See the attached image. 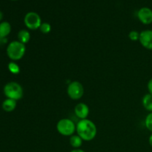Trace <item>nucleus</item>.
<instances>
[{
	"label": "nucleus",
	"instance_id": "1",
	"mask_svg": "<svg viewBox=\"0 0 152 152\" xmlns=\"http://www.w3.org/2000/svg\"><path fill=\"white\" fill-rule=\"evenodd\" d=\"M76 132L83 141H91L96 137L97 128L95 123L88 119L80 120L77 123Z\"/></svg>",
	"mask_w": 152,
	"mask_h": 152
},
{
	"label": "nucleus",
	"instance_id": "12",
	"mask_svg": "<svg viewBox=\"0 0 152 152\" xmlns=\"http://www.w3.org/2000/svg\"><path fill=\"white\" fill-rule=\"evenodd\" d=\"M17 38L18 41L25 45L29 42L30 39H31V34L28 30L22 29L18 32Z\"/></svg>",
	"mask_w": 152,
	"mask_h": 152
},
{
	"label": "nucleus",
	"instance_id": "6",
	"mask_svg": "<svg viewBox=\"0 0 152 152\" xmlns=\"http://www.w3.org/2000/svg\"><path fill=\"white\" fill-rule=\"evenodd\" d=\"M68 96L73 100L80 99L84 95V87L79 81H73L69 83L67 88Z\"/></svg>",
	"mask_w": 152,
	"mask_h": 152
},
{
	"label": "nucleus",
	"instance_id": "4",
	"mask_svg": "<svg viewBox=\"0 0 152 152\" xmlns=\"http://www.w3.org/2000/svg\"><path fill=\"white\" fill-rule=\"evenodd\" d=\"M56 131L62 136L71 137L76 132L77 124L68 118L61 119L56 123Z\"/></svg>",
	"mask_w": 152,
	"mask_h": 152
},
{
	"label": "nucleus",
	"instance_id": "10",
	"mask_svg": "<svg viewBox=\"0 0 152 152\" xmlns=\"http://www.w3.org/2000/svg\"><path fill=\"white\" fill-rule=\"evenodd\" d=\"M16 105H17V102L16 100L7 98L3 101L1 107H2V109L6 112H12L16 108Z\"/></svg>",
	"mask_w": 152,
	"mask_h": 152
},
{
	"label": "nucleus",
	"instance_id": "15",
	"mask_svg": "<svg viewBox=\"0 0 152 152\" xmlns=\"http://www.w3.org/2000/svg\"><path fill=\"white\" fill-rule=\"evenodd\" d=\"M7 68H8L9 71L13 74H18L20 72V68H19V66L18 65V64H16L13 61L9 62L8 65H7Z\"/></svg>",
	"mask_w": 152,
	"mask_h": 152
},
{
	"label": "nucleus",
	"instance_id": "20",
	"mask_svg": "<svg viewBox=\"0 0 152 152\" xmlns=\"http://www.w3.org/2000/svg\"><path fill=\"white\" fill-rule=\"evenodd\" d=\"M7 38H1L0 37V45H4L5 43H7Z\"/></svg>",
	"mask_w": 152,
	"mask_h": 152
},
{
	"label": "nucleus",
	"instance_id": "9",
	"mask_svg": "<svg viewBox=\"0 0 152 152\" xmlns=\"http://www.w3.org/2000/svg\"><path fill=\"white\" fill-rule=\"evenodd\" d=\"M89 113H90V109L88 105L84 102H80L77 104L74 108V114L80 120L88 119Z\"/></svg>",
	"mask_w": 152,
	"mask_h": 152
},
{
	"label": "nucleus",
	"instance_id": "7",
	"mask_svg": "<svg viewBox=\"0 0 152 152\" xmlns=\"http://www.w3.org/2000/svg\"><path fill=\"white\" fill-rule=\"evenodd\" d=\"M137 16L140 22L143 25H148L152 23V10L150 7H142L140 8Z\"/></svg>",
	"mask_w": 152,
	"mask_h": 152
},
{
	"label": "nucleus",
	"instance_id": "8",
	"mask_svg": "<svg viewBox=\"0 0 152 152\" xmlns=\"http://www.w3.org/2000/svg\"><path fill=\"white\" fill-rule=\"evenodd\" d=\"M139 42L141 45L147 50H152V30H144L140 33Z\"/></svg>",
	"mask_w": 152,
	"mask_h": 152
},
{
	"label": "nucleus",
	"instance_id": "14",
	"mask_svg": "<svg viewBox=\"0 0 152 152\" xmlns=\"http://www.w3.org/2000/svg\"><path fill=\"white\" fill-rule=\"evenodd\" d=\"M142 104L146 111L152 112V94H146L144 95L142 99Z\"/></svg>",
	"mask_w": 152,
	"mask_h": 152
},
{
	"label": "nucleus",
	"instance_id": "23",
	"mask_svg": "<svg viewBox=\"0 0 152 152\" xmlns=\"http://www.w3.org/2000/svg\"><path fill=\"white\" fill-rule=\"evenodd\" d=\"M2 19H3V13L0 10V22L2 20Z\"/></svg>",
	"mask_w": 152,
	"mask_h": 152
},
{
	"label": "nucleus",
	"instance_id": "17",
	"mask_svg": "<svg viewBox=\"0 0 152 152\" xmlns=\"http://www.w3.org/2000/svg\"><path fill=\"white\" fill-rule=\"evenodd\" d=\"M145 126L152 133V112H150L145 119Z\"/></svg>",
	"mask_w": 152,
	"mask_h": 152
},
{
	"label": "nucleus",
	"instance_id": "11",
	"mask_svg": "<svg viewBox=\"0 0 152 152\" xmlns=\"http://www.w3.org/2000/svg\"><path fill=\"white\" fill-rule=\"evenodd\" d=\"M11 32V25L8 22H0V37L7 38Z\"/></svg>",
	"mask_w": 152,
	"mask_h": 152
},
{
	"label": "nucleus",
	"instance_id": "3",
	"mask_svg": "<svg viewBox=\"0 0 152 152\" xmlns=\"http://www.w3.org/2000/svg\"><path fill=\"white\" fill-rule=\"evenodd\" d=\"M3 91H4V96L8 99H12L17 101L23 97V88L21 85L16 82L7 83L4 86Z\"/></svg>",
	"mask_w": 152,
	"mask_h": 152
},
{
	"label": "nucleus",
	"instance_id": "19",
	"mask_svg": "<svg viewBox=\"0 0 152 152\" xmlns=\"http://www.w3.org/2000/svg\"><path fill=\"white\" fill-rule=\"evenodd\" d=\"M147 88H148V94H152V78L151 80H149L148 84H147Z\"/></svg>",
	"mask_w": 152,
	"mask_h": 152
},
{
	"label": "nucleus",
	"instance_id": "21",
	"mask_svg": "<svg viewBox=\"0 0 152 152\" xmlns=\"http://www.w3.org/2000/svg\"><path fill=\"white\" fill-rule=\"evenodd\" d=\"M70 152H86L84 150L81 149V148H74L72 151H71Z\"/></svg>",
	"mask_w": 152,
	"mask_h": 152
},
{
	"label": "nucleus",
	"instance_id": "22",
	"mask_svg": "<svg viewBox=\"0 0 152 152\" xmlns=\"http://www.w3.org/2000/svg\"><path fill=\"white\" fill-rule=\"evenodd\" d=\"M148 142H149L150 146H151L152 148V134L151 135H150L149 138H148Z\"/></svg>",
	"mask_w": 152,
	"mask_h": 152
},
{
	"label": "nucleus",
	"instance_id": "16",
	"mask_svg": "<svg viewBox=\"0 0 152 152\" xmlns=\"http://www.w3.org/2000/svg\"><path fill=\"white\" fill-rule=\"evenodd\" d=\"M40 31L44 34H48L51 31V25L48 22H42L39 28Z\"/></svg>",
	"mask_w": 152,
	"mask_h": 152
},
{
	"label": "nucleus",
	"instance_id": "2",
	"mask_svg": "<svg viewBox=\"0 0 152 152\" xmlns=\"http://www.w3.org/2000/svg\"><path fill=\"white\" fill-rule=\"evenodd\" d=\"M7 55L10 60L16 62L23 58L26 52L25 45L17 40H14L10 42L6 49Z\"/></svg>",
	"mask_w": 152,
	"mask_h": 152
},
{
	"label": "nucleus",
	"instance_id": "5",
	"mask_svg": "<svg viewBox=\"0 0 152 152\" xmlns=\"http://www.w3.org/2000/svg\"><path fill=\"white\" fill-rule=\"evenodd\" d=\"M24 23L25 27L31 31H36L39 29L42 23L41 16L34 11H30L25 14L24 17Z\"/></svg>",
	"mask_w": 152,
	"mask_h": 152
},
{
	"label": "nucleus",
	"instance_id": "13",
	"mask_svg": "<svg viewBox=\"0 0 152 152\" xmlns=\"http://www.w3.org/2000/svg\"><path fill=\"white\" fill-rule=\"evenodd\" d=\"M70 145L74 148H80L83 142V140L79 135L74 134L70 137Z\"/></svg>",
	"mask_w": 152,
	"mask_h": 152
},
{
	"label": "nucleus",
	"instance_id": "24",
	"mask_svg": "<svg viewBox=\"0 0 152 152\" xmlns=\"http://www.w3.org/2000/svg\"><path fill=\"white\" fill-rule=\"evenodd\" d=\"M11 1H18V0H11Z\"/></svg>",
	"mask_w": 152,
	"mask_h": 152
},
{
	"label": "nucleus",
	"instance_id": "18",
	"mask_svg": "<svg viewBox=\"0 0 152 152\" xmlns=\"http://www.w3.org/2000/svg\"><path fill=\"white\" fill-rule=\"evenodd\" d=\"M129 38L133 42L139 41L140 33L137 31H132L129 34Z\"/></svg>",
	"mask_w": 152,
	"mask_h": 152
}]
</instances>
